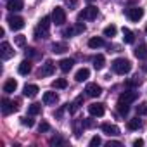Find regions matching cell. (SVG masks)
I'll return each mask as SVG.
<instances>
[{
	"mask_svg": "<svg viewBox=\"0 0 147 147\" xmlns=\"http://www.w3.org/2000/svg\"><path fill=\"white\" fill-rule=\"evenodd\" d=\"M111 66H113V71L116 73V75H126V73L131 71V62H130L128 59H125V57L114 59Z\"/></svg>",
	"mask_w": 147,
	"mask_h": 147,
	"instance_id": "6da1fadb",
	"label": "cell"
},
{
	"mask_svg": "<svg viewBox=\"0 0 147 147\" xmlns=\"http://www.w3.org/2000/svg\"><path fill=\"white\" fill-rule=\"evenodd\" d=\"M50 19L52 18H49V16H45V18H42L40 19V23L36 24V28H35V38H47L49 36V28H50Z\"/></svg>",
	"mask_w": 147,
	"mask_h": 147,
	"instance_id": "7a4b0ae2",
	"label": "cell"
},
{
	"mask_svg": "<svg viewBox=\"0 0 147 147\" xmlns=\"http://www.w3.org/2000/svg\"><path fill=\"white\" fill-rule=\"evenodd\" d=\"M97 14H99V9L95 5H88L87 9H83L78 14V21H92V19L97 18Z\"/></svg>",
	"mask_w": 147,
	"mask_h": 147,
	"instance_id": "3957f363",
	"label": "cell"
},
{
	"mask_svg": "<svg viewBox=\"0 0 147 147\" xmlns=\"http://www.w3.org/2000/svg\"><path fill=\"white\" fill-rule=\"evenodd\" d=\"M52 23L55 26H62L66 23V12H64L62 7H55L54 9V12H52Z\"/></svg>",
	"mask_w": 147,
	"mask_h": 147,
	"instance_id": "277c9868",
	"label": "cell"
},
{
	"mask_svg": "<svg viewBox=\"0 0 147 147\" xmlns=\"http://www.w3.org/2000/svg\"><path fill=\"white\" fill-rule=\"evenodd\" d=\"M126 16H128L130 21L138 23L144 18V9L142 7H130V9H126Z\"/></svg>",
	"mask_w": 147,
	"mask_h": 147,
	"instance_id": "5b68a950",
	"label": "cell"
},
{
	"mask_svg": "<svg viewBox=\"0 0 147 147\" xmlns=\"http://www.w3.org/2000/svg\"><path fill=\"white\" fill-rule=\"evenodd\" d=\"M7 23H9V28L11 30H21V28H24V19L21 16L11 14V16H7Z\"/></svg>",
	"mask_w": 147,
	"mask_h": 147,
	"instance_id": "8992f818",
	"label": "cell"
},
{
	"mask_svg": "<svg viewBox=\"0 0 147 147\" xmlns=\"http://www.w3.org/2000/svg\"><path fill=\"white\" fill-rule=\"evenodd\" d=\"M19 109V104L18 102H12V100H9V99H2V113L4 114H11V113H14V111H18Z\"/></svg>",
	"mask_w": 147,
	"mask_h": 147,
	"instance_id": "52a82bcc",
	"label": "cell"
},
{
	"mask_svg": "<svg viewBox=\"0 0 147 147\" xmlns=\"http://www.w3.org/2000/svg\"><path fill=\"white\" fill-rule=\"evenodd\" d=\"M54 71H55V66H54V62H52V61H47V62H45V64L40 67V71H38V76H40V78L50 76Z\"/></svg>",
	"mask_w": 147,
	"mask_h": 147,
	"instance_id": "ba28073f",
	"label": "cell"
},
{
	"mask_svg": "<svg viewBox=\"0 0 147 147\" xmlns=\"http://www.w3.org/2000/svg\"><path fill=\"white\" fill-rule=\"evenodd\" d=\"M88 113H90V116H97V118L104 116V113H106L104 104H100V102H94V104H90V106H88Z\"/></svg>",
	"mask_w": 147,
	"mask_h": 147,
	"instance_id": "9c48e42d",
	"label": "cell"
},
{
	"mask_svg": "<svg viewBox=\"0 0 147 147\" xmlns=\"http://www.w3.org/2000/svg\"><path fill=\"white\" fill-rule=\"evenodd\" d=\"M85 31V24H82V23H78V24H75V26H71V28H66L62 33H64V36H75V35H78V33H83Z\"/></svg>",
	"mask_w": 147,
	"mask_h": 147,
	"instance_id": "30bf717a",
	"label": "cell"
},
{
	"mask_svg": "<svg viewBox=\"0 0 147 147\" xmlns=\"http://www.w3.org/2000/svg\"><path fill=\"white\" fill-rule=\"evenodd\" d=\"M0 55H2V59H4V61H7V59H11V57L14 55V50H12V47H11V43H7V42H4L2 45H0Z\"/></svg>",
	"mask_w": 147,
	"mask_h": 147,
	"instance_id": "8fae6325",
	"label": "cell"
},
{
	"mask_svg": "<svg viewBox=\"0 0 147 147\" xmlns=\"http://www.w3.org/2000/svg\"><path fill=\"white\" fill-rule=\"evenodd\" d=\"M85 92H87L88 97H99V95L102 94V88H100V85H97V83H88V85L85 87Z\"/></svg>",
	"mask_w": 147,
	"mask_h": 147,
	"instance_id": "7c38bea8",
	"label": "cell"
},
{
	"mask_svg": "<svg viewBox=\"0 0 147 147\" xmlns=\"http://www.w3.org/2000/svg\"><path fill=\"white\" fill-rule=\"evenodd\" d=\"M59 102V95L55 92H45L43 94V104L45 106H55Z\"/></svg>",
	"mask_w": 147,
	"mask_h": 147,
	"instance_id": "4fadbf2b",
	"label": "cell"
},
{
	"mask_svg": "<svg viewBox=\"0 0 147 147\" xmlns=\"http://www.w3.org/2000/svg\"><path fill=\"white\" fill-rule=\"evenodd\" d=\"M137 92H133V90H128V92H123L121 95H119V102H125V104H131L133 100H137Z\"/></svg>",
	"mask_w": 147,
	"mask_h": 147,
	"instance_id": "5bb4252c",
	"label": "cell"
},
{
	"mask_svg": "<svg viewBox=\"0 0 147 147\" xmlns=\"http://www.w3.org/2000/svg\"><path fill=\"white\" fill-rule=\"evenodd\" d=\"M102 131L104 133H107L109 137H114V135H119V128L116 126V125H111V123H104L102 126Z\"/></svg>",
	"mask_w": 147,
	"mask_h": 147,
	"instance_id": "9a60e30c",
	"label": "cell"
},
{
	"mask_svg": "<svg viewBox=\"0 0 147 147\" xmlns=\"http://www.w3.org/2000/svg\"><path fill=\"white\" fill-rule=\"evenodd\" d=\"M88 78H90V69H87V67L78 69L76 75H75V80H76L78 83H82V82H85V80H88Z\"/></svg>",
	"mask_w": 147,
	"mask_h": 147,
	"instance_id": "2e32d148",
	"label": "cell"
},
{
	"mask_svg": "<svg viewBox=\"0 0 147 147\" xmlns=\"http://www.w3.org/2000/svg\"><path fill=\"white\" fill-rule=\"evenodd\" d=\"M73 64H75V59H62L59 62V67H61L62 73H69L73 69Z\"/></svg>",
	"mask_w": 147,
	"mask_h": 147,
	"instance_id": "e0dca14e",
	"label": "cell"
},
{
	"mask_svg": "<svg viewBox=\"0 0 147 147\" xmlns=\"http://www.w3.org/2000/svg\"><path fill=\"white\" fill-rule=\"evenodd\" d=\"M16 88H18V82H16L14 78L7 80V82L4 83V92H5V94H12V92H16Z\"/></svg>",
	"mask_w": 147,
	"mask_h": 147,
	"instance_id": "ac0fdd59",
	"label": "cell"
},
{
	"mask_svg": "<svg viewBox=\"0 0 147 147\" xmlns=\"http://www.w3.org/2000/svg\"><path fill=\"white\" fill-rule=\"evenodd\" d=\"M36 94H38V87L36 85H26L24 90H23V95L24 97H30V99H33Z\"/></svg>",
	"mask_w": 147,
	"mask_h": 147,
	"instance_id": "d6986e66",
	"label": "cell"
},
{
	"mask_svg": "<svg viewBox=\"0 0 147 147\" xmlns=\"http://www.w3.org/2000/svg\"><path fill=\"white\" fill-rule=\"evenodd\" d=\"M7 9L12 11V12H18L23 9V0H9L7 2Z\"/></svg>",
	"mask_w": 147,
	"mask_h": 147,
	"instance_id": "ffe728a7",
	"label": "cell"
},
{
	"mask_svg": "<svg viewBox=\"0 0 147 147\" xmlns=\"http://www.w3.org/2000/svg\"><path fill=\"white\" fill-rule=\"evenodd\" d=\"M67 50V45L64 43V42H55V43H52V52L54 54H64Z\"/></svg>",
	"mask_w": 147,
	"mask_h": 147,
	"instance_id": "44dd1931",
	"label": "cell"
},
{
	"mask_svg": "<svg viewBox=\"0 0 147 147\" xmlns=\"http://www.w3.org/2000/svg\"><path fill=\"white\" fill-rule=\"evenodd\" d=\"M135 57H138V59H147V45H145V43H140V45L135 49Z\"/></svg>",
	"mask_w": 147,
	"mask_h": 147,
	"instance_id": "7402d4cb",
	"label": "cell"
},
{
	"mask_svg": "<svg viewBox=\"0 0 147 147\" xmlns=\"http://www.w3.org/2000/svg\"><path fill=\"white\" fill-rule=\"evenodd\" d=\"M106 66V57L102 55V54H97L95 57H94V67L95 69H102Z\"/></svg>",
	"mask_w": 147,
	"mask_h": 147,
	"instance_id": "603a6c76",
	"label": "cell"
},
{
	"mask_svg": "<svg viewBox=\"0 0 147 147\" xmlns=\"http://www.w3.org/2000/svg\"><path fill=\"white\" fill-rule=\"evenodd\" d=\"M18 71H19V75H28V73L31 71V62L30 61H23L21 64H19V67H18Z\"/></svg>",
	"mask_w": 147,
	"mask_h": 147,
	"instance_id": "cb8c5ba5",
	"label": "cell"
},
{
	"mask_svg": "<svg viewBox=\"0 0 147 147\" xmlns=\"http://www.w3.org/2000/svg\"><path fill=\"white\" fill-rule=\"evenodd\" d=\"M82 102H83V95H80V97H78L75 102H73V104H67V109H69V113H71V114H75V113L78 111V107H80V104H82Z\"/></svg>",
	"mask_w": 147,
	"mask_h": 147,
	"instance_id": "d4e9b609",
	"label": "cell"
},
{
	"mask_svg": "<svg viewBox=\"0 0 147 147\" xmlns=\"http://www.w3.org/2000/svg\"><path fill=\"white\" fill-rule=\"evenodd\" d=\"M123 40H125V43H133V40H135L133 31L128 28H123Z\"/></svg>",
	"mask_w": 147,
	"mask_h": 147,
	"instance_id": "484cf974",
	"label": "cell"
},
{
	"mask_svg": "<svg viewBox=\"0 0 147 147\" xmlns=\"http://www.w3.org/2000/svg\"><path fill=\"white\" fill-rule=\"evenodd\" d=\"M102 45H104V40H102L100 36H94V38L88 40V47H90V49H99V47H102Z\"/></svg>",
	"mask_w": 147,
	"mask_h": 147,
	"instance_id": "4316f807",
	"label": "cell"
},
{
	"mask_svg": "<svg viewBox=\"0 0 147 147\" xmlns=\"http://www.w3.org/2000/svg\"><path fill=\"white\" fill-rule=\"evenodd\" d=\"M104 36H109V38H113V36H116V33H118V28L114 26V24H109V26H106L104 28Z\"/></svg>",
	"mask_w": 147,
	"mask_h": 147,
	"instance_id": "83f0119b",
	"label": "cell"
},
{
	"mask_svg": "<svg viewBox=\"0 0 147 147\" xmlns=\"http://www.w3.org/2000/svg\"><path fill=\"white\" fill-rule=\"evenodd\" d=\"M126 126H128V130H138V128L142 126V121H140L138 118H133V119H128Z\"/></svg>",
	"mask_w": 147,
	"mask_h": 147,
	"instance_id": "f1b7e54d",
	"label": "cell"
},
{
	"mask_svg": "<svg viewBox=\"0 0 147 147\" xmlns=\"http://www.w3.org/2000/svg\"><path fill=\"white\" fill-rule=\"evenodd\" d=\"M67 87V82L64 78H57L52 82V88H66Z\"/></svg>",
	"mask_w": 147,
	"mask_h": 147,
	"instance_id": "f546056e",
	"label": "cell"
},
{
	"mask_svg": "<svg viewBox=\"0 0 147 147\" xmlns=\"http://www.w3.org/2000/svg\"><path fill=\"white\" fill-rule=\"evenodd\" d=\"M42 113V106L40 104H31L30 107H28V114H31V116H36V114H40Z\"/></svg>",
	"mask_w": 147,
	"mask_h": 147,
	"instance_id": "4dcf8cb0",
	"label": "cell"
},
{
	"mask_svg": "<svg viewBox=\"0 0 147 147\" xmlns=\"http://www.w3.org/2000/svg\"><path fill=\"white\" fill-rule=\"evenodd\" d=\"M128 111H130L128 104H125V102H119V100H118V113H119L121 116H126V114H128Z\"/></svg>",
	"mask_w": 147,
	"mask_h": 147,
	"instance_id": "1f68e13d",
	"label": "cell"
},
{
	"mask_svg": "<svg viewBox=\"0 0 147 147\" xmlns=\"http://www.w3.org/2000/svg\"><path fill=\"white\" fill-rule=\"evenodd\" d=\"M137 114L147 116V102H140V104L137 106Z\"/></svg>",
	"mask_w": 147,
	"mask_h": 147,
	"instance_id": "d6a6232c",
	"label": "cell"
},
{
	"mask_svg": "<svg viewBox=\"0 0 147 147\" xmlns=\"http://www.w3.org/2000/svg\"><path fill=\"white\" fill-rule=\"evenodd\" d=\"M14 43H16L18 47H24V45H26V36H24V35H18V36H14Z\"/></svg>",
	"mask_w": 147,
	"mask_h": 147,
	"instance_id": "836d02e7",
	"label": "cell"
},
{
	"mask_svg": "<svg viewBox=\"0 0 147 147\" xmlns=\"http://www.w3.org/2000/svg\"><path fill=\"white\" fill-rule=\"evenodd\" d=\"M21 123H23L24 126H28V128H31V126L35 125V121H33L31 114H30V116H24V118H21Z\"/></svg>",
	"mask_w": 147,
	"mask_h": 147,
	"instance_id": "e575fe53",
	"label": "cell"
},
{
	"mask_svg": "<svg viewBox=\"0 0 147 147\" xmlns=\"http://www.w3.org/2000/svg\"><path fill=\"white\" fill-rule=\"evenodd\" d=\"M59 144H66V140L62 137H59V135H55V137L50 138V145H59Z\"/></svg>",
	"mask_w": 147,
	"mask_h": 147,
	"instance_id": "d590c367",
	"label": "cell"
},
{
	"mask_svg": "<svg viewBox=\"0 0 147 147\" xmlns=\"http://www.w3.org/2000/svg\"><path fill=\"white\" fill-rule=\"evenodd\" d=\"M100 144H102V140H100L99 135H95V137L90 138V147H95V145H100Z\"/></svg>",
	"mask_w": 147,
	"mask_h": 147,
	"instance_id": "8d00e7d4",
	"label": "cell"
},
{
	"mask_svg": "<svg viewBox=\"0 0 147 147\" xmlns=\"http://www.w3.org/2000/svg\"><path fill=\"white\" fill-rule=\"evenodd\" d=\"M38 130H40V133H42V131H49V130H50V125H49L47 121H42V123L38 125Z\"/></svg>",
	"mask_w": 147,
	"mask_h": 147,
	"instance_id": "74e56055",
	"label": "cell"
},
{
	"mask_svg": "<svg viewBox=\"0 0 147 147\" xmlns=\"http://www.w3.org/2000/svg\"><path fill=\"white\" fill-rule=\"evenodd\" d=\"M121 145V142H118V140H109L107 142V147H119Z\"/></svg>",
	"mask_w": 147,
	"mask_h": 147,
	"instance_id": "f35d334b",
	"label": "cell"
},
{
	"mask_svg": "<svg viewBox=\"0 0 147 147\" xmlns=\"http://www.w3.org/2000/svg\"><path fill=\"white\" fill-rule=\"evenodd\" d=\"M26 55H30V57H33V55H36V52H35V49H31V47H28V49H26Z\"/></svg>",
	"mask_w": 147,
	"mask_h": 147,
	"instance_id": "ab89813d",
	"label": "cell"
},
{
	"mask_svg": "<svg viewBox=\"0 0 147 147\" xmlns=\"http://www.w3.org/2000/svg\"><path fill=\"white\" fill-rule=\"evenodd\" d=\"M133 145H135V147H142V145H144V140H142V138H137V140L133 142Z\"/></svg>",
	"mask_w": 147,
	"mask_h": 147,
	"instance_id": "60d3db41",
	"label": "cell"
},
{
	"mask_svg": "<svg viewBox=\"0 0 147 147\" xmlns=\"http://www.w3.org/2000/svg\"><path fill=\"white\" fill-rule=\"evenodd\" d=\"M87 2H94V0H87Z\"/></svg>",
	"mask_w": 147,
	"mask_h": 147,
	"instance_id": "b9f144b4",
	"label": "cell"
},
{
	"mask_svg": "<svg viewBox=\"0 0 147 147\" xmlns=\"http://www.w3.org/2000/svg\"><path fill=\"white\" fill-rule=\"evenodd\" d=\"M145 33H147V28H145Z\"/></svg>",
	"mask_w": 147,
	"mask_h": 147,
	"instance_id": "7bdbcfd3",
	"label": "cell"
}]
</instances>
